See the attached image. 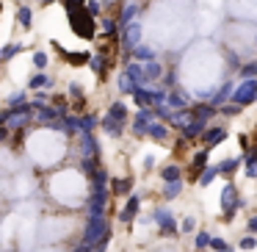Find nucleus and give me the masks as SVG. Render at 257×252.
Masks as SVG:
<instances>
[{
  "label": "nucleus",
  "instance_id": "11",
  "mask_svg": "<svg viewBox=\"0 0 257 252\" xmlns=\"http://www.w3.org/2000/svg\"><path fill=\"white\" fill-rule=\"evenodd\" d=\"M34 64H36V67H47V56H45V53H36V56H34Z\"/></svg>",
  "mask_w": 257,
  "mask_h": 252
},
{
  "label": "nucleus",
  "instance_id": "10",
  "mask_svg": "<svg viewBox=\"0 0 257 252\" xmlns=\"http://www.w3.org/2000/svg\"><path fill=\"white\" fill-rule=\"evenodd\" d=\"M205 139H207V144H218V141L224 139V130H210V133H207Z\"/></svg>",
  "mask_w": 257,
  "mask_h": 252
},
{
  "label": "nucleus",
  "instance_id": "8",
  "mask_svg": "<svg viewBox=\"0 0 257 252\" xmlns=\"http://www.w3.org/2000/svg\"><path fill=\"white\" fill-rule=\"evenodd\" d=\"M194 117H196V119L213 117V106H210V103H202V106H196V108H194Z\"/></svg>",
  "mask_w": 257,
  "mask_h": 252
},
{
  "label": "nucleus",
  "instance_id": "4",
  "mask_svg": "<svg viewBox=\"0 0 257 252\" xmlns=\"http://www.w3.org/2000/svg\"><path fill=\"white\" fill-rule=\"evenodd\" d=\"M139 14V3H127V6L122 9V14H119V25H127V23H133V17Z\"/></svg>",
  "mask_w": 257,
  "mask_h": 252
},
{
  "label": "nucleus",
  "instance_id": "12",
  "mask_svg": "<svg viewBox=\"0 0 257 252\" xmlns=\"http://www.w3.org/2000/svg\"><path fill=\"white\" fill-rule=\"evenodd\" d=\"M254 47H257V34H254Z\"/></svg>",
  "mask_w": 257,
  "mask_h": 252
},
{
  "label": "nucleus",
  "instance_id": "2",
  "mask_svg": "<svg viewBox=\"0 0 257 252\" xmlns=\"http://www.w3.org/2000/svg\"><path fill=\"white\" fill-rule=\"evenodd\" d=\"M232 100L238 103V106H249V103H254L257 100V78L240 80V83L235 86V92H232Z\"/></svg>",
  "mask_w": 257,
  "mask_h": 252
},
{
  "label": "nucleus",
  "instance_id": "1",
  "mask_svg": "<svg viewBox=\"0 0 257 252\" xmlns=\"http://www.w3.org/2000/svg\"><path fill=\"white\" fill-rule=\"evenodd\" d=\"M69 23H72V31L83 39H91L94 36V14L89 12L86 6L69 9Z\"/></svg>",
  "mask_w": 257,
  "mask_h": 252
},
{
  "label": "nucleus",
  "instance_id": "7",
  "mask_svg": "<svg viewBox=\"0 0 257 252\" xmlns=\"http://www.w3.org/2000/svg\"><path fill=\"white\" fill-rule=\"evenodd\" d=\"M144 75H147V80H155V78H161V75H163V67L158 61H147L144 64Z\"/></svg>",
  "mask_w": 257,
  "mask_h": 252
},
{
  "label": "nucleus",
  "instance_id": "6",
  "mask_svg": "<svg viewBox=\"0 0 257 252\" xmlns=\"http://www.w3.org/2000/svg\"><path fill=\"white\" fill-rule=\"evenodd\" d=\"M240 72V78L243 80H251V78H257V58H251V61H246L243 67L238 69Z\"/></svg>",
  "mask_w": 257,
  "mask_h": 252
},
{
  "label": "nucleus",
  "instance_id": "9",
  "mask_svg": "<svg viewBox=\"0 0 257 252\" xmlns=\"http://www.w3.org/2000/svg\"><path fill=\"white\" fill-rule=\"evenodd\" d=\"M232 92H235V86H232V83H227V86H224V89L218 92L216 97H213V106H218V103H224V100H227L229 95H232Z\"/></svg>",
  "mask_w": 257,
  "mask_h": 252
},
{
  "label": "nucleus",
  "instance_id": "3",
  "mask_svg": "<svg viewBox=\"0 0 257 252\" xmlns=\"http://www.w3.org/2000/svg\"><path fill=\"white\" fill-rule=\"evenodd\" d=\"M122 42L127 50H136L141 45V23H127L122 28Z\"/></svg>",
  "mask_w": 257,
  "mask_h": 252
},
{
  "label": "nucleus",
  "instance_id": "5",
  "mask_svg": "<svg viewBox=\"0 0 257 252\" xmlns=\"http://www.w3.org/2000/svg\"><path fill=\"white\" fill-rule=\"evenodd\" d=\"M133 56H136V61H141V64L155 61V50H152V47H147V45H139V47L133 50Z\"/></svg>",
  "mask_w": 257,
  "mask_h": 252
}]
</instances>
